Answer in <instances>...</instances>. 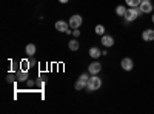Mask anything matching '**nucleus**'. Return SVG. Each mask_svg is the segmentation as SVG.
I'll list each match as a JSON object with an SVG mask.
<instances>
[{
    "label": "nucleus",
    "mask_w": 154,
    "mask_h": 114,
    "mask_svg": "<svg viewBox=\"0 0 154 114\" xmlns=\"http://www.w3.org/2000/svg\"><path fill=\"white\" fill-rule=\"evenodd\" d=\"M100 86H102V79L97 74H93L91 77H89L88 83H86V91H89V93L97 91V90H100Z\"/></svg>",
    "instance_id": "f257e3e1"
},
{
    "label": "nucleus",
    "mask_w": 154,
    "mask_h": 114,
    "mask_svg": "<svg viewBox=\"0 0 154 114\" xmlns=\"http://www.w3.org/2000/svg\"><path fill=\"white\" fill-rule=\"evenodd\" d=\"M35 51H37V48H35V45H34V43H28V45H26V48H25V53H26L29 57H32V56L35 54Z\"/></svg>",
    "instance_id": "f8f14e48"
},
{
    "label": "nucleus",
    "mask_w": 154,
    "mask_h": 114,
    "mask_svg": "<svg viewBox=\"0 0 154 114\" xmlns=\"http://www.w3.org/2000/svg\"><path fill=\"white\" fill-rule=\"evenodd\" d=\"M151 22L154 23V12H152V17H151Z\"/></svg>",
    "instance_id": "4be33fe9"
},
{
    "label": "nucleus",
    "mask_w": 154,
    "mask_h": 114,
    "mask_svg": "<svg viewBox=\"0 0 154 114\" xmlns=\"http://www.w3.org/2000/svg\"><path fill=\"white\" fill-rule=\"evenodd\" d=\"M86 83H88V82H85V80L79 79V80H77V82L74 83V88H75L77 91H82V90H85V88H86Z\"/></svg>",
    "instance_id": "ddd939ff"
},
{
    "label": "nucleus",
    "mask_w": 154,
    "mask_h": 114,
    "mask_svg": "<svg viewBox=\"0 0 154 114\" xmlns=\"http://www.w3.org/2000/svg\"><path fill=\"white\" fill-rule=\"evenodd\" d=\"M54 26H56V29H57L59 32H66V31L69 29V23L65 22V20H57Z\"/></svg>",
    "instance_id": "0eeeda50"
},
{
    "label": "nucleus",
    "mask_w": 154,
    "mask_h": 114,
    "mask_svg": "<svg viewBox=\"0 0 154 114\" xmlns=\"http://www.w3.org/2000/svg\"><path fill=\"white\" fill-rule=\"evenodd\" d=\"M26 85H28V86H32L34 82H32V80H26Z\"/></svg>",
    "instance_id": "aec40b11"
},
{
    "label": "nucleus",
    "mask_w": 154,
    "mask_h": 114,
    "mask_svg": "<svg viewBox=\"0 0 154 114\" xmlns=\"http://www.w3.org/2000/svg\"><path fill=\"white\" fill-rule=\"evenodd\" d=\"M68 23H69V28H71V29H77V28H80V26H82V23H83V17H82V16H79V14H74V16H71V17H69Z\"/></svg>",
    "instance_id": "7ed1b4c3"
},
{
    "label": "nucleus",
    "mask_w": 154,
    "mask_h": 114,
    "mask_svg": "<svg viewBox=\"0 0 154 114\" xmlns=\"http://www.w3.org/2000/svg\"><path fill=\"white\" fill-rule=\"evenodd\" d=\"M140 14H142V12H140L139 8H128L126 12H125V16H123V19H125L126 23H130V22L137 20V17H139Z\"/></svg>",
    "instance_id": "f03ea898"
},
{
    "label": "nucleus",
    "mask_w": 154,
    "mask_h": 114,
    "mask_svg": "<svg viewBox=\"0 0 154 114\" xmlns=\"http://www.w3.org/2000/svg\"><path fill=\"white\" fill-rule=\"evenodd\" d=\"M72 35H74V37H79V35H80V31H79V28H77V29H72Z\"/></svg>",
    "instance_id": "6ab92c4d"
},
{
    "label": "nucleus",
    "mask_w": 154,
    "mask_h": 114,
    "mask_svg": "<svg viewBox=\"0 0 154 114\" xmlns=\"http://www.w3.org/2000/svg\"><path fill=\"white\" fill-rule=\"evenodd\" d=\"M79 42H77L75 39H72V40H69V43H68V48L71 49V51H77V49H79Z\"/></svg>",
    "instance_id": "dca6fc26"
},
{
    "label": "nucleus",
    "mask_w": 154,
    "mask_h": 114,
    "mask_svg": "<svg viewBox=\"0 0 154 114\" xmlns=\"http://www.w3.org/2000/svg\"><path fill=\"white\" fill-rule=\"evenodd\" d=\"M102 45H103L105 48H111L114 45V37L108 35V34H103L102 35Z\"/></svg>",
    "instance_id": "1a4fd4ad"
},
{
    "label": "nucleus",
    "mask_w": 154,
    "mask_h": 114,
    "mask_svg": "<svg viewBox=\"0 0 154 114\" xmlns=\"http://www.w3.org/2000/svg\"><path fill=\"white\" fill-rule=\"evenodd\" d=\"M102 71V63L100 62H97V60H94L93 63H89V66H88V72L89 74H99Z\"/></svg>",
    "instance_id": "423d86ee"
},
{
    "label": "nucleus",
    "mask_w": 154,
    "mask_h": 114,
    "mask_svg": "<svg viewBox=\"0 0 154 114\" xmlns=\"http://www.w3.org/2000/svg\"><path fill=\"white\" fill-rule=\"evenodd\" d=\"M128 8H125V5H119L117 8H116V14H117L119 17H123L125 16V12H126Z\"/></svg>",
    "instance_id": "2eb2a0df"
},
{
    "label": "nucleus",
    "mask_w": 154,
    "mask_h": 114,
    "mask_svg": "<svg viewBox=\"0 0 154 114\" xmlns=\"http://www.w3.org/2000/svg\"><path fill=\"white\" fill-rule=\"evenodd\" d=\"M120 66H122L123 71H133V68H134V62H133L131 57H123L122 62H120Z\"/></svg>",
    "instance_id": "39448f33"
},
{
    "label": "nucleus",
    "mask_w": 154,
    "mask_h": 114,
    "mask_svg": "<svg viewBox=\"0 0 154 114\" xmlns=\"http://www.w3.org/2000/svg\"><path fill=\"white\" fill-rule=\"evenodd\" d=\"M142 39H143V42H154V29L146 28L142 32Z\"/></svg>",
    "instance_id": "6e6552de"
},
{
    "label": "nucleus",
    "mask_w": 154,
    "mask_h": 114,
    "mask_svg": "<svg viewBox=\"0 0 154 114\" xmlns=\"http://www.w3.org/2000/svg\"><path fill=\"white\" fill-rule=\"evenodd\" d=\"M59 2H60V3H68L69 0H59Z\"/></svg>",
    "instance_id": "412c9836"
},
{
    "label": "nucleus",
    "mask_w": 154,
    "mask_h": 114,
    "mask_svg": "<svg viewBox=\"0 0 154 114\" xmlns=\"http://www.w3.org/2000/svg\"><path fill=\"white\" fill-rule=\"evenodd\" d=\"M88 54L89 56H91L94 60H97L100 56H102V51H100V49L97 48V46H93V48H89V51H88Z\"/></svg>",
    "instance_id": "9d476101"
},
{
    "label": "nucleus",
    "mask_w": 154,
    "mask_h": 114,
    "mask_svg": "<svg viewBox=\"0 0 154 114\" xmlns=\"http://www.w3.org/2000/svg\"><path fill=\"white\" fill-rule=\"evenodd\" d=\"M142 0H125V3L128 5V8H139Z\"/></svg>",
    "instance_id": "4468645a"
},
{
    "label": "nucleus",
    "mask_w": 154,
    "mask_h": 114,
    "mask_svg": "<svg viewBox=\"0 0 154 114\" xmlns=\"http://www.w3.org/2000/svg\"><path fill=\"white\" fill-rule=\"evenodd\" d=\"M17 75V80L19 82H25V80H28V71H25V69H20L16 72Z\"/></svg>",
    "instance_id": "9b49d317"
},
{
    "label": "nucleus",
    "mask_w": 154,
    "mask_h": 114,
    "mask_svg": "<svg viewBox=\"0 0 154 114\" xmlns=\"http://www.w3.org/2000/svg\"><path fill=\"white\" fill-rule=\"evenodd\" d=\"M29 66H31V60H22V62H20V69L28 71Z\"/></svg>",
    "instance_id": "f3484780"
},
{
    "label": "nucleus",
    "mask_w": 154,
    "mask_h": 114,
    "mask_svg": "<svg viewBox=\"0 0 154 114\" xmlns=\"http://www.w3.org/2000/svg\"><path fill=\"white\" fill-rule=\"evenodd\" d=\"M94 31H96L97 35H103V34H105V26H103V25H96Z\"/></svg>",
    "instance_id": "a211bd4d"
},
{
    "label": "nucleus",
    "mask_w": 154,
    "mask_h": 114,
    "mask_svg": "<svg viewBox=\"0 0 154 114\" xmlns=\"http://www.w3.org/2000/svg\"><path fill=\"white\" fill-rule=\"evenodd\" d=\"M152 3H151V0H142L139 5V9L142 14H149V12H152Z\"/></svg>",
    "instance_id": "20e7f679"
}]
</instances>
